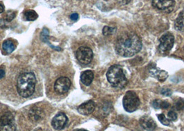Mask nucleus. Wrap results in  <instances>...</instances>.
Listing matches in <instances>:
<instances>
[{
    "label": "nucleus",
    "instance_id": "obj_16",
    "mask_svg": "<svg viewBox=\"0 0 184 131\" xmlns=\"http://www.w3.org/2000/svg\"><path fill=\"white\" fill-rule=\"evenodd\" d=\"M2 48L6 54H10L13 53L15 49V46L11 40L7 39L4 41L3 44H2Z\"/></svg>",
    "mask_w": 184,
    "mask_h": 131
},
{
    "label": "nucleus",
    "instance_id": "obj_1",
    "mask_svg": "<svg viewBox=\"0 0 184 131\" xmlns=\"http://www.w3.org/2000/svg\"><path fill=\"white\" fill-rule=\"evenodd\" d=\"M141 48V39L134 33H125L120 35L116 40V51L122 57H132L138 53Z\"/></svg>",
    "mask_w": 184,
    "mask_h": 131
},
{
    "label": "nucleus",
    "instance_id": "obj_8",
    "mask_svg": "<svg viewBox=\"0 0 184 131\" xmlns=\"http://www.w3.org/2000/svg\"><path fill=\"white\" fill-rule=\"evenodd\" d=\"M152 6L161 11L170 13L174 9L175 2L174 0H152Z\"/></svg>",
    "mask_w": 184,
    "mask_h": 131
},
{
    "label": "nucleus",
    "instance_id": "obj_13",
    "mask_svg": "<svg viewBox=\"0 0 184 131\" xmlns=\"http://www.w3.org/2000/svg\"><path fill=\"white\" fill-rule=\"evenodd\" d=\"M150 73L154 77L156 78L160 81H164L165 80H166V79L168 77V74H167L166 71L159 69L158 68L156 67H154L152 69H151L150 70Z\"/></svg>",
    "mask_w": 184,
    "mask_h": 131
},
{
    "label": "nucleus",
    "instance_id": "obj_29",
    "mask_svg": "<svg viewBox=\"0 0 184 131\" xmlns=\"http://www.w3.org/2000/svg\"><path fill=\"white\" fill-rule=\"evenodd\" d=\"M70 18H71V20L77 21V20H78V18H79V15H78V14H77V13H73V14L71 15Z\"/></svg>",
    "mask_w": 184,
    "mask_h": 131
},
{
    "label": "nucleus",
    "instance_id": "obj_20",
    "mask_svg": "<svg viewBox=\"0 0 184 131\" xmlns=\"http://www.w3.org/2000/svg\"><path fill=\"white\" fill-rule=\"evenodd\" d=\"M15 12L12 11V10H9V11H7L4 15V20L6 21V22H10V21H11L15 17Z\"/></svg>",
    "mask_w": 184,
    "mask_h": 131
},
{
    "label": "nucleus",
    "instance_id": "obj_12",
    "mask_svg": "<svg viewBox=\"0 0 184 131\" xmlns=\"http://www.w3.org/2000/svg\"><path fill=\"white\" fill-rule=\"evenodd\" d=\"M140 124L143 129L149 131H153L156 129V124L154 119L149 116H143L140 119Z\"/></svg>",
    "mask_w": 184,
    "mask_h": 131
},
{
    "label": "nucleus",
    "instance_id": "obj_18",
    "mask_svg": "<svg viewBox=\"0 0 184 131\" xmlns=\"http://www.w3.org/2000/svg\"><path fill=\"white\" fill-rule=\"evenodd\" d=\"M24 16L27 21H34L37 20L38 17L37 13L33 10H26L24 13Z\"/></svg>",
    "mask_w": 184,
    "mask_h": 131
},
{
    "label": "nucleus",
    "instance_id": "obj_27",
    "mask_svg": "<svg viewBox=\"0 0 184 131\" xmlns=\"http://www.w3.org/2000/svg\"><path fill=\"white\" fill-rule=\"evenodd\" d=\"M169 106H170V103L168 102H166V101H162L161 103V108L167 109L169 108Z\"/></svg>",
    "mask_w": 184,
    "mask_h": 131
},
{
    "label": "nucleus",
    "instance_id": "obj_31",
    "mask_svg": "<svg viewBox=\"0 0 184 131\" xmlns=\"http://www.w3.org/2000/svg\"><path fill=\"white\" fill-rule=\"evenodd\" d=\"M5 10V8H4V4L2 3V2H0V13H2Z\"/></svg>",
    "mask_w": 184,
    "mask_h": 131
},
{
    "label": "nucleus",
    "instance_id": "obj_9",
    "mask_svg": "<svg viewBox=\"0 0 184 131\" xmlns=\"http://www.w3.org/2000/svg\"><path fill=\"white\" fill-rule=\"evenodd\" d=\"M71 87V81L66 77H61L57 79L54 84V90L57 93L62 95L69 91Z\"/></svg>",
    "mask_w": 184,
    "mask_h": 131
},
{
    "label": "nucleus",
    "instance_id": "obj_14",
    "mask_svg": "<svg viewBox=\"0 0 184 131\" xmlns=\"http://www.w3.org/2000/svg\"><path fill=\"white\" fill-rule=\"evenodd\" d=\"M94 75L92 70H85L80 75V80L85 86H89L94 80Z\"/></svg>",
    "mask_w": 184,
    "mask_h": 131
},
{
    "label": "nucleus",
    "instance_id": "obj_33",
    "mask_svg": "<svg viewBox=\"0 0 184 131\" xmlns=\"http://www.w3.org/2000/svg\"><path fill=\"white\" fill-rule=\"evenodd\" d=\"M78 1H82V0H78Z\"/></svg>",
    "mask_w": 184,
    "mask_h": 131
},
{
    "label": "nucleus",
    "instance_id": "obj_22",
    "mask_svg": "<svg viewBox=\"0 0 184 131\" xmlns=\"http://www.w3.org/2000/svg\"><path fill=\"white\" fill-rule=\"evenodd\" d=\"M158 119L161 124L165 125H169L170 124V120L167 118H166V117L163 114H158Z\"/></svg>",
    "mask_w": 184,
    "mask_h": 131
},
{
    "label": "nucleus",
    "instance_id": "obj_23",
    "mask_svg": "<svg viewBox=\"0 0 184 131\" xmlns=\"http://www.w3.org/2000/svg\"><path fill=\"white\" fill-rule=\"evenodd\" d=\"M175 108L177 110H181L184 109V100L179 98L175 103Z\"/></svg>",
    "mask_w": 184,
    "mask_h": 131
},
{
    "label": "nucleus",
    "instance_id": "obj_15",
    "mask_svg": "<svg viewBox=\"0 0 184 131\" xmlns=\"http://www.w3.org/2000/svg\"><path fill=\"white\" fill-rule=\"evenodd\" d=\"M175 29L178 31H184V10L178 14L174 22Z\"/></svg>",
    "mask_w": 184,
    "mask_h": 131
},
{
    "label": "nucleus",
    "instance_id": "obj_2",
    "mask_svg": "<svg viewBox=\"0 0 184 131\" xmlns=\"http://www.w3.org/2000/svg\"><path fill=\"white\" fill-rule=\"evenodd\" d=\"M36 84V78L31 72L24 73L18 77L17 90L19 95L23 97H29L33 94Z\"/></svg>",
    "mask_w": 184,
    "mask_h": 131
},
{
    "label": "nucleus",
    "instance_id": "obj_3",
    "mask_svg": "<svg viewBox=\"0 0 184 131\" xmlns=\"http://www.w3.org/2000/svg\"><path fill=\"white\" fill-rule=\"evenodd\" d=\"M106 75L109 83L114 88H123L127 85L128 81L124 70L119 65H114L109 68Z\"/></svg>",
    "mask_w": 184,
    "mask_h": 131
},
{
    "label": "nucleus",
    "instance_id": "obj_5",
    "mask_svg": "<svg viewBox=\"0 0 184 131\" xmlns=\"http://www.w3.org/2000/svg\"><path fill=\"white\" fill-rule=\"evenodd\" d=\"M0 131H16V123L13 114L7 112L0 118Z\"/></svg>",
    "mask_w": 184,
    "mask_h": 131
},
{
    "label": "nucleus",
    "instance_id": "obj_25",
    "mask_svg": "<svg viewBox=\"0 0 184 131\" xmlns=\"http://www.w3.org/2000/svg\"><path fill=\"white\" fill-rule=\"evenodd\" d=\"M162 101L160 99H155L152 102V106L155 109H160L161 108V103Z\"/></svg>",
    "mask_w": 184,
    "mask_h": 131
},
{
    "label": "nucleus",
    "instance_id": "obj_32",
    "mask_svg": "<svg viewBox=\"0 0 184 131\" xmlns=\"http://www.w3.org/2000/svg\"><path fill=\"white\" fill-rule=\"evenodd\" d=\"M74 131H88V130H85V129H76V130H75Z\"/></svg>",
    "mask_w": 184,
    "mask_h": 131
},
{
    "label": "nucleus",
    "instance_id": "obj_6",
    "mask_svg": "<svg viewBox=\"0 0 184 131\" xmlns=\"http://www.w3.org/2000/svg\"><path fill=\"white\" fill-rule=\"evenodd\" d=\"M76 58L82 64H88L93 59V52L92 49L82 46L76 51Z\"/></svg>",
    "mask_w": 184,
    "mask_h": 131
},
{
    "label": "nucleus",
    "instance_id": "obj_7",
    "mask_svg": "<svg viewBox=\"0 0 184 131\" xmlns=\"http://www.w3.org/2000/svg\"><path fill=\"white\" fill-rule=\"evenodd\" d=\"M174 38L173 35L167 32L163 35L160 38V44H159V51L162 53H166L171 50L174 46Z\"/></svg>",
    "mask_w": 184,
    "mask_h": 131
},
{
    "label": "nucleus",
    "instance_id": "obj_19",
    "mask_svg": "<svg viewBox=\"0 0 184 131\" xmlns=\"http://www.w3.org/2000/svg\"><path fill=\"white\" fill-rule=\"evenodd\" d=\"M29 117L30 118H31L32 120H35V121H38L40 118L42 117V114L41 112L38 110V109H31V111L29 113Z\"/></svg>",
    "mask_w": 184,
    "mask_h": 131
},
{
    "label": "nucleus",
    "instance_id": "obj_17",
    "mask_svg": "<svg viewBox=\"0 0 184 131\" xmlns=\"http://www.w3.org/2000/svg\"><path fill=\"white\" fill-rule=\"evenodd\" d=\"M49 30L47 29V28H45L43 29V31H42V33H41V36H40V37H41V39H42V42H45V43H47L48 45H49L51 46V48H53V49H55V50H57V51H60V48H59V47H57V46H52L51 44V43L49 42Z\"/></svg>",
    "mask_w": 184,
    "mask_h": 131
},
{
    "label": "nucleus",
    "instance_id": "obj_28",
    "mask_svg": "<svg viewBox=\"0 0 184 131\" xmlns=\"http://www.w3.org/2000/svg\"><path fill=\"white\" fill-rule=\"evenodd\" d=\"M116 1L120 5H126L130 3L131 0H116Z\"/></svg>",
    "mask_w": 184,
    "mask_h": 131
},
{
    "label": "nucleus",
    "instance_id": "obj_4",
    "mask_svg": "<svg viewBox=\"0 0 184 131\" xmlns=\"http://www.w3.org/2000/svg\"><path fill=\"white\" fill-rule=\"evenodd\" d=\"M140 103L141 102H140L138 95L134 91H130L127 92L125 96L123 97V108L128 113H132L136 110L137 108L139 107Z\"/></svg>",
    "mask_w": 184,
    "mask_h": 131
},
{
    "label": "nucleus",
    "instance_id": "obj_26",
    "mask_svg": "<svg viewBox=\"0 0 184 131\" xmlns=\"http://www.w3.org/2000/svg\"><path fill=\"white\" fill-rule=\"evenodd\" d=\"M161 94L166 96H170L172 95V91L167 88H164L161 90Z\"/></svg>",
    "mask_w": 184,
    "mask_h": 131
},
{
    "label": "nucleus",
    "instance_id": "obj_30",
    "mask_svg": "<svg viewBox=\"0 0 184 131\" xmlns=\"http://www.w3.org/2000/svg\"><path fill=\"white\" fill-rule=\"evenodd\" d=\"M5 75H6V73H5L4 70L2 69H0V80L3 78L5 76Z\"/></svg>",
    "mask_w": 184,
    "mask_h": 131
},
{
    "label": "nucleus",
    "instance_id": "obj_10",
    "mask_svg": "<svg viewBox=\"0 0 184 131\" xmlns=\"http://www.w3.org/2000/svg\"><path fill=\"white\" fill-rule=\"evenodd\" d=\"M68 122L67 115L63 113H59L53 117L51 125L56 130H61L65 127Z\"/></svg>",
    "mask_w": 184,
    "mask_h": 131
},
{
    "label": "nucleus",
    "instance_id": "obj_21",
    "mask_svg": "<svg viewBox=\"0 0 184 131\" xmlns=\"http://www.w3.org/2000/svg\"><path fill=\"white\" fill-rule=\"evenodd\" d=\"M115 31H116V28L109 26H105L103 29V33L105 36H109V35H111L113 34Z\"/></svg>",
    "mask_w": 184,
    "mask_h": 131
},
{
    "label": "nucleus",
    "instance_id": "obj_11",
    "mask_svg": "<svg viewBox=\"0 0 184 131\" xmlns=\"http://www.w3.org/2000/svg\"><path fill=\"white\" fill-rule=\"evenodd\" d=\"M96 107L95 103L92 100L87 101V102H84L81 104L78 108V111L79 113L83 115H89V114H92L94 112Z\"/></svg>",
    "mask_w": 184,
    "mask_h": 131
},
{
    "label": "nucleus",
    "instance_id": "obj_24",
    "mask_svg": "<svg viewBox=\"0 0 184 131\" xmlns=\"http://www.w3.org/2000/svg\"><path fill=\"white\" fill-rule=\"evenodd\" d=\"M167 117H168L169 120H171V121H175L177 119V114L172 110L169 112L167 114Z\"/></svg>",
    "mask_w": 184,
    "mask_h": 131
}]
</instances>
